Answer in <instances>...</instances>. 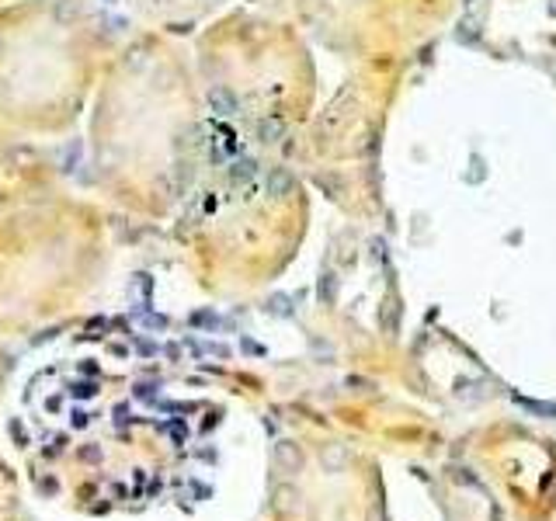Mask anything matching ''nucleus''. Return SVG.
I'll use <instances>...</instances> for the list:
<instances>
[{
    "mask_svg": "<svg viewBox=\"0 0 556 521\" xmlns=\"http://www.w3.org/2000/svg\"><path fill=\"white\" fill-rule=\"evenodd\" d=\"M70 424H73V427H87V424H91V413H87V410H73Z\"/></svg>",
    "mask_w": 556,
    "mask_h": 521,
    "instance_id": "10",
    "label": "nucleus"
},
{
    "mask_svg": "<svg viewBox=\"0 0 556 521\" xmlns=\"http://www.w3.org/2000/svg\"><path fill=\"white\" fill-rule=\"evenodd\" d=\"M275 508L282 515H296V511H299V490H296V487H278Z\"/></svg>",
    "mask_w": 556,
    "mask_h": 521,
    "instance_id": "3",
    "label": "nucleus"
},
{
    "mask_svg": "<svg viewBox=\"0 0 556 521\" xmlns=\"http://www.w3.org/2000/svg\"><path fill=\"white\" fill-rule=\"evenodd\" d=\"M136 397H143V400H146V397H153V386H146V382H143V386H136Z\"/></svg>",
    "mask_w": 556,
    "mask_h": 521,
    "instance_id": "12",
    "label": "nucleus"
},
{
    "mask_svg": "<svg viewBox=\"0 0 556 521\" xmlns=\"http://www.w3.org/2000/svg\"><path fill=\"white\" fill-rule=\"evenodd\" d=\"M275 463L285 469V472H303V465H306V456H303V449L296 445V442H289V438H282L275 445Z\"/></svg>",
    "mask_w": 556,
    "mask_h": 521,
    "instance_id": "1",
    "label": "nucleus"
},
{
    "mask_svg": "<svg viewBox=\"0 0 556 521\" xmlns=\"http://www.w3.org/2000/svg\"><path fill=\"white\" fill-rule=\"evenodd\" d=\"M77 400H91V397H98V382L91 379V382H73V390H70Z\"/></svg>",
    "mask_w": 556,
    "mask_h": 521,
    "instance_id": "7",
    "label": "nucleus"
},
{
    "mask_svg": "<svg viewBox=\"0 0 556 521\" xmlns=\"http://www.w3.org/2000/svg\"><path fill=\"white\" fill-rule=\"evenodd\" d=\"M80 459H87V463H98V459H101V449H98V445H91V449H80Z\"/></svg>",
    "mask_w": 556,
    "mask_h": 521,
    "instance_id": "11",
    "label": "nucleus"
},
{
    "mask_svg": "<svg viewBox=\"0 0 556 521\" xmlns=\"http://www.w3.org/2000/svg\"><path fill=\"white\" fill-rule=\"evenodd\" d=\"M77 153H80V146H77V143L63 150V164H66L63 171H66V174H73V167H77Z\"/></svg>",
    "mask_w": 556,
    "mask_h": 521,
    "instance_id": "9",
    "label": "nucleus"
},
{
    "mask_svg": "<svg viewBox=\"0 0 556 521\" xmlns=\"http://www.w3.org/2000/svg\"><path fill=\"white\" fill-rule=\"evenodd\" d=\"M7 164H11V171H25L28 164H35V150L32 146H11L7 150Z\"/></svg>",
    "mask_w": 556,
    "mask_h": 521,
    "instance_id": "4",
    "label": "nucleus"
},
{
    "mask_svg": "<svg viewBox=\"0 0 556 521\" xmlns=\"http://www.w3.org/2000/svg\"><path fill=\"white\" fill-rule=\"evenodd\" d=\"M73 14H77L73 0H56V4H53V18H56V25H70V21H73Z\"/></svg>",
    "mask_w": 556,
    "mask_h": 521,
    "instance_id": "6",
    "label": "nucleus"
},
{
    "mask_svg": "<svg viewBox=\"0 0 556 521\" xmlns=\"http://www.w3.org/2000/svg\"><path fill=\"white\" fill-rule=\"evenodd\" d=\"M348 459H351V452H348V445H341V442H331V445L320 449V465H324V472H331V476L344 472Z\"/></svg>",
    "mask_w": 556,
    "mask_h": 521,
    "instance_id": "2",
    "label": "nucleus"
},
{
    "mask_svg": "<svg viewBox=\"0 0 556 521\" xmlns=\"http://www.w3.org/2000/svg\"><path fill=\"white\" fill-rule=\"evenodd\" d=\"M525 406H529L532 413H543V417H553V420H556V404H539V400H525Z\"/></svg>",
    "mask_w": 556,
    "mask_h": 521,
    "instance_id": "8",
    "label": "nucleus"
},
{
    "mask_svg": "<svg viewBox=\"0 0 556 521\" xmlns=\"http://www.w3.org/2000/svg\"><path fill=\"white\" fill-rule=\"evenodd\" d=\"M209 105H213L220 115H233V108H236V101H233V94H229L226 87H216V91L209 94Z\"/></svg>",
    "mask_w": 556,
    "mask_h": 521,
    "instance_id": "5",
    "label": "nucleus"
}]
</instances>
